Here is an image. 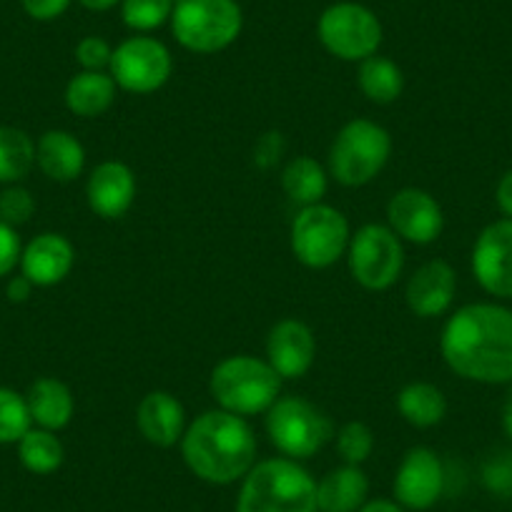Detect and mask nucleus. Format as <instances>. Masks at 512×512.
<instances>
[{
  "mask_svg": "<svg viewBox=\"0 0 512 512\" xmlns=\"http://www.w3.org/2000/svg\"><path fill=\"white\" fill-rule=\"evenodd\" d=\"M440 352L457 377L477 384H512V309L472 302L450 314Z\"/></svg>",
  "mask_w": 512,
  "mask_h": 512,
  "instance_id": "1",
  "label": "nucleus"
},
{
  "mask_svg": "<svg viewBox=\"0 0 512 512\" xmlns=\"http://www.w3.org/2000/svg\"><path fill=\"white\" fill-rule=\"evenodd\" d=\"M179 445L186 467L209 485H234L256 465V435L246 417L219 407L196 417Z\"/></svg>",
  "mask_w": 512,
  "mask_h": 512,
  "instance_id": "2",
  "label": "nucleus"
},
{
  "mask_svg": "<svg viewBox=\"0 0 512 512\" xmlns=\"http://www.w3.org/2000/svg\"><path fill=\"white\" fill-rule=\"evenodd\" d=\"M236 512H319L317 480L292 457L256 462L241 480Z\"/></svg>",
  "mask_w": 512,
  "mask_h": 512,
  "instance_id": "3",
  "label": "nucleus"
},
{
  "mask_svg": "<svg viewBox=\"0 0 512 512\" xmlns=\"http://www.w3.org/2000/svg\"><path fill=\"white\" fill-rule=\"evenodd\" d=\"M282 382L277 369L254 354H231L221 359L209 377V392L219 410L239 417L267 415L282 397Z\"/></svg>",
  "mask_w": 512,
  "mask_h": 512,
  "instance_id": "4",
  "label": "nucleus"
},
{
  "mask_svg": "<svg viewBox=\"0 0 512 512\" xmlns=\"http://www.w3.org/2000/svg\"><path fill=\"white\" fill-rule=\"evenodd\" d=\"M392 156V136L369 118H354L339 128L329 146L327 171L337 184L359 189L382 174Z\"/></svg>",
  "mask_w": 512,
  "mask_h": 512,
  "instance_id": "5",
  "label": "nucleus"
},
{
  "mask_svg": "<svg viewBox=\"0 0 512 512\" xmlns=\"http://www.w3.org/2000/svg\"><path fill=\"white\" fill-rule=\"evenodd\" d=\"M169 23L181 48L211 56L236 43L244 28V13L236 0H176Z\"/></svg>",
  "mask_w": 512,
  "mask_h": 512,
  "instance_id": "6",
  "label": "nucleus"
},
{
  "mask_svg": "<svg viewBox=\"0 0 512 512\" xmlns=\"http://www.w3.org/2000/svg\"><path fill=\"white\" fill-rule=\"evenodd\" d=\"M349 239H352V229H349L347 216L324 201L302 206L289 229L292 254L307 269L334 267L342 256H347Z\"/></svg>",
  "mask_w": 512,
  "mask_h": 512,
  "instance_id": "7",
  "label": "nucleus"
},
{
  "mask_svg": "<svg viewBox=\"0 0 512 512\" xmlns=\"http://www.w3.org/2000/svg\"><path fill=\"white\" fill-rule=\"evenodd\" d=\"M267 435L272 445L292 460H309L334 437L327 412L304 397H279L267 412Z\"/></svg>",
  "mask_w": 512,
  "mask_h": 512,
  "instance_id": "8",
  "label": "nucleus"
},
{
  "mask_svg": "<svg viewBox=\"0 0 512 512\" xmlns=\"http://www.w3.org/2000/svg\"><path fill=\"white\" fill-rule=\"evenodd\" d=\"M347 264L354 282L367 292H387L405 269V246L387 224H364L352 234Z\"/></svg>",
  "mask_w": 512,
  "mask_h": 512,
  "instance_id": "9",
  "label": "nucleus"
},
{
  "mask_svg": "<svg viewBox=\"0 0 512 512\" xmlns=\"http://www.w3.org/2000/svg\"><path fill=\"white\" fill-rule=\"evenodd\" d=\"M317 36L324 51L347 63H362L382 46V23L372 8L342 0L324 8L317 21Z\"/></svg>",
  "mask_w": 512,
  "mask_h": 512,
  "instance_id": "10",
  "label": "nucleus"
},
{
  "mask_svg": "<svg viewBox=\"0 0 512 512\" xmlns=\"http://www.w3.org/2000/svg\"><path fill=\"white\" fill-rule=\"evenodd\" d=\"M108 73L121 91L149 96L169 83L174 73V58L164 43L139 33L113 48Z\"/></svg>",
  "mask_w": 512,
  "mask_h": 512,
  "instance_id": "11",
  "label": "nucleus"
},
{
  "mask_svg": "<svg viewBox=\"0 0 512 512\" xmlns=\"http://www.w3.org/2000/svg\"><path fill=\"white\" fill-rule=\"evenodd\" d=\"M470 267L482 292L512 299V219L492 221L477 234Z\"/></svg>",
  "mask_w": 512,
  "mask_h": 512,
  "instance_id": "12",
  "label": "nucleus"
},
{
  "mask_svg": "<svg viewBox=\"0 0 512 512\" xmlns=\"http://www.w3.org/2000/svg\"><path fill=\"white\" fill-rule=\"evenodd\" d=\"M447 487V472L442 460L430 447H412L402 457L400 467L395 472L392 492L395 500L405 510L425 512L440 502Z\"/></svg>",
  "mask_w": 512,
  "mask_h": 512,
  "instance_id": "13",
  "label": "nucleus"
},
{
  "mask_svg": "<svg viewBox=\"0 0 512 512\" xmlns=\"http://www.w3.org/2000/svg\"><path fill=\"white\" fill-rule=\"evenodd\" d=\"M387 226L410 244L427 246L440 239L445 229V214L442 206L430 191L407 186L392 194L387 201Z\"/></svg>",
  "mask_w": 512,
  "mask_h": 512,
  "instance_id": "14",
  "label": "nucleus"
},
{
  "mask_svg": "<svg viewBox=\"0 0 512 512\" xmlns=\"http://www.w3.org/2000/svg\"><path fill=\"white\" fill-rule=\"evenodd\" d=\"M317 359V339L312 327L302 319H282L269 329L267 362L282 379H299L312 369Z\"/></svg>",
  "mask_w": 512,
  "mask_h": 512,
  "instance_id": "15",
  "label": "nucleus"
},
{
  "mask_svg": "<svg viewBox=\"0 0 512 512\" xmlns=\"http://www.w3.org/2000/svg\"><path fill=\"white\" fill-rule=\"evenodd\" d=\"M88 209L106 221L128 214L136 201V174L123 161H101L86 181Z\"/></svg>",
  "mask_w": 512,
  "mask_h": 512,
  "instance_id": "16",
  "label": "nucleus"
},
{
  "mask_svg": "<svg viewBox=\"0 0 512 512\" xmlns=\"http://www.w3.org/2000/svg\"><path fill=\"white\" fill-rule=\"evenodd\" d=\"M455 294L457 274L445 259H430L417 267L405 287L407 307L420 319H435L450 312Z\"/></svg>",
  "mask_w": 512,
  "mask_h": 512,
  "instance_id": "17",
  "label": "nucleus"
},
{
  "mask_svg": "<svg viewBox=\"0 0 512 512\" xmlns=\"http://www.w3.org/2000/svg\"><path fill=\"white\" fill-rule=\"evenodd\" d=\"M76 264V249L71 241L56 231H43L33 236L21 254V274L33 282V287H56L71 274Z\"/></svg>",
  "mask_w": 512,
  "mask_h": 512,
  "instance_id": "18",
  "label": "nucleus"
},
{
  "mask_svg": "<svg viewBox=\"0 0 512 512\" xmlns=\"http://www.w3.org/2000/svg\"><path fill=\"white\" fill-rule=\"evenodd\" d=\"M136 427L149 445L169 450L179 445L189 425L179 397L166 390H154L141 397L136 407Z\"/></svg>",
  "mask_w": 512,
  "mask_h": 512,
  "instance_id": "19",
  "label": "nucleus"
},
{
  "mask_svg": "<svg viewBox=\"0 0 512 512\" xmlns=\"http://www.w3.org/2000/svg\"><path fill=\"white\" fill-rule=\"evenodd\" d=\"M36 166L56 184H71L86 169V149L63 128H51L36 141Z\"/></svg>",
  "mask_w": 512,
  "mask_h": 512,
  "instance_id": "20",
  "label": "nucleus"
},
{
  "mask_svg": "<svg viewBox=\"0 0 512 512\" xmlns=\"http://www.w3.org/2000/svg\"><path fill=\"white\" fill-rule=\"evenodd\" d=\"M28 412H31L33 425L41 430L58 432L71 425L73 412H76V400L66 382L56 377H41L31 384L26 395Z\"/></svg>",
  "mask_w": 512,
  "mask_h": 512,
  "instance_id": "21",
  "label": "nucleus"
},
{
  "mask_svg": "<svg viewBox=\"0 0 512 512\" xmlns=\"http://www.w3.org/2000/svg\"><path fill=\"white\" fill-rule=\"evenodd\" d=\"M369 480L359 465H342L329 470L317 482L319 512H357L367 502Z\"/></svg>",
  "mask_w": 512,
  "mask_h": 512,
  "instance_id": "22",
  "label": "nucleus"
},
{
  "mask_svg": "<svg viewBox=\"0 0 512 512\" xmlns=\"http://www.w3.org/2000/svg\"><path fill=\"white\" fill-rule=\"evenodd\" d=\"M118 86L108 71H81L68 81L66 106L81 118H98L113 106Z\"/></svg>",
  "mask_w": 512,
  "mask_h": 512,
  "instance_id": "23",
  "label": "nucleus"
},
{
  "mask_svg": "<svg viewBox=\"0 0 512 512\" xmlns=\"http://www.w3.org/2000/svg\"><path fill=\"white\" fill-rule=\"evenodd\" d=\"M397 410L407 425L417 430L437 427L447 415L445 392L432 382H410L397 395Z\"/></svg>",
  "mask_w": 512,
  "mask_h": 512,
  "instance_id": "24",
  "label": "nucleus"
},
{
  "mask_svg": "<svg viewBox=\"0 0 512 512\" xmlns=\"http://www.w3.org/2000/svg\"><path fill=\"white\" fill-rule=\"evenodd\" d=\"M282 189L292 204L302 206L319 204L327 196L329 171L312 156H297L282 171Z\"/></svg>",
  "mask_w": 512,
  "mask_h": 512,
  "instance_id": "25",
  "label": "nucleus"
},
{
  "mask_svg": "<svg viewBox=\"0 0 512 512\" xmlns=\"http://www.w3.org/2000/svg\"><path fill=\"white\" fill-rule=\"evenodd\" d=\"M359 91L364 93V98L377 106H387V103H395L397 98L405 91V76H402V68L397 66L392 58L384 56H369L367 61L359 63L357 73Z\"/></svg>",
  "mask_w": 512,
  "mask_h": 512,
  "instance_id": "26",
  "label": "nucleus"
},
{
  "mask_svg": "<svg viewBox=\"0 0 512 512\" xmlns=\"http://www.w3.org/2000/svg\"><path fill=\"white\" fill-rule=\"evenodd\" d=\"M36 166V141L16 126H0V184H21Z\"/></svg>",
  "mask_w": 512,
  "mask_h": 512,
  "instance_id": "27",
  "label": "nucleus"
},
{
  "mask_svg": "<svg viewBox=\"0 0 512 512\" xmlns=\"http://www.w3.org/2000/svg\"><path fill=\"white\" fill-rule=\"evenodd\" d=\"M18 460L33 475H53L56 470H61L66 450L56 432L31 427L18 442Z\"/></svg>",
  "mask_w": 512,
  "mask_h": 512,
  "instance_id": "28",
  "label": "nucleus"
},
{
  "mask_svg": "<svg viewBox=\"0 0 512 512\" xmlns=\"http://www.w3.org/2000/svg\"><path fill=\"white\" fill-rule=\"evenodd\" d=\"M176 0H121V18L134 33H151L171 21Z\"/></svg>",
  "mask_w": 512,
  "mask_h": 512,
  "instance_id": "29",
  "label": "nucleus"
},
{
  "mask_svg": "<svg viewBox=\"0 0 512 512\" xmlns=\"http://www.w3.org/2000/svg\"><path fill=\"white\" fill-rule=\"evenodd\" d=\"M31 427L26 397L11 387H0V445H18Z\"/></svg>",
  "mask_w": 512,
  "mask_h": 512,
  "instance_id": "30",
  "label": "nucleus"
},
{
  "mask_svg": "<svg viewBox=\"0 0 512 512\" xmlns=\"http://www.w3.org/2000/svg\"><path fill=\"white\" fill-rule=\"evenodd\" d=\"M337 452L344 465L362 467L374 452V432L369 430V425L359 420L347 422L337 432Z\"/></svg>",
  "mask_w": 512,
  "mask_h": 512,
  "instance_id": "31",
  "label": "nucleus"
},
{
  "mask_svg": "<svg viewBox=\"0 0 512 512\" xmlns=\"http://www.w3.org/2000/svg\"><path fill=\"white\" fill-rule=\"evenodd\" d=\"M33 214H36V199H33L31 191L18 184H11L8 189L0 191V221L18 229V226L28 224Z\"/></svg>",
  "mask_w": 512,
  "mask_h": 512,
  "instance_id": "32",
  "label": "nucleus"
},
{
  "mask_svg": "<svg viewBox=\"0 0 512 512\" xmlns=\"http://www.w3.org/2000/svg\"><path fill=\"white\" fill-rule=\"evenodd\" d=\"M482 485L497 497H512V452L500 450L482 465Z\"/></svg>",
  "mask_w": 512,
  "mask_h": 512,
  "instance_id": "33",
  "label": "nucleus"
},
{
  "mask_svg": "<svg viewBox=\"0 0 512 512\" xmlns=\"http://www.w3.org/2000/svg\"><path fill=\"white\" fill-rule=\"evenodd\" d=\"M113 58V48L106 38L86 36L76 46V61L81 71H108Z\"/></svg>",
  "mask_w": 512,
  "mask_h": 512,
  "instance_id": "34",
  "label": "nucleus"
},
{
  "mask_svg": "<svg viewBox=\"0 0 512 512\" xmlns=\"http://www.w3.org/2000/svg\"><path fill=\"white\" fill-rule=\"evenodd\" d=\"M287 154V139L279 131H267L256 139L254 144V164L256 169L272 171Z\"/></svg>",
  "mask_w": 512,
  "mask_h": 512,
  "instance_id": "35",
  "label": "nucleus"
},
{
  "mask_svg": "<svg viewBox=\"0 0 512 512\" xmlns=\"http://www.w3.org/2000/svg\"><path fill=\"white\" fill-rule=\"evenodd\" d=\"M21 254L23 244L18 231L8 226L6 221H0V279L8 277L21 264Z\"/></svg>",
  "mask_w": 512,
  "mask_h": 512,
  "instance_id": "36",
  "label": "nucleus"
},
{
  "mask_svg": "<svg viewBox=\"0 0 512 512\" xmlns=\"http://www.w3.org/2000/svg\"><path fill=\"white\" fill-rule=\"evenodd\" d=\"M21 6L33 21L48 23L61 18L68 11V6H71V0H21Z\"/></svg>",
  "mask_w": 512,
  "mask_h": 512,
  "instance_id": "37",
  "label": "nucleus"
},
{
  "mask_svg": "<svg viewBox=\"0 0 512 512\" xmlns=\"http://www.w3.org/2000/svg\"><path fill=\"white\" fill-rule=\"evenodd\" d=\"M495 201L497 209L502 211V219H512V169L505 171L500 176V181H497Z\"/></svg>",
  "mask_w": 512,
  "mask_h": 512,
  "instance_id": "38",
  "label": "nucleus"
},
{
  "mask_svg": "<svg viewBox=\"0 0 512 512\" xmlns=\"http://www.w3.org/2000/svg\"><path fill=\"white\" fill-rule=\"evenodd\" d=\"M6 294H8V299H11L13 304L28 302V299H31V294H33V282L28 277H23V274H18V277H11V279H8Z\"/></svg>",
  "mask_w": 512,
  "mask_h": 512,
  "instance_id": "39",
  "label": "nucleus"
},
{
  "mask_svg": "<svg viewBox=\"0 0 512 512\" xmlns=\"http://www.w3.org/2000/svg\"><path fill=\"white\" fill-rule=\"evenodd\" d=\"M357 512H407L397 500H387V497H377V500H367Z\"/></svg>",
  "mask_w": 512,
  "mask_h": 512,
  "instance_id": "40",
  "label": "nucleus"
},
{
  "mask_svg": "<svg viewBox=\"0 0 512 512\" xmlns=\"http://www.w3.org/2000/svg\"><path fill=\"white\" fill-rule=\"evenodd\" d=\"M86 11L93 13H103V11H111V8L121 6V0H78Z\"/></svg>",
  "mask_w": 512,
  "mask_h": 512,
  "instance_id": "41",
  "label": "nucleus"
},
{
  "mask_svg": "<svg viewBox=\"0 0 512 512\" xmlns=\"http://www.w3.org/2000/svg\"><path fill=\"white\" fill-rule=\"evenodd\" d=\"M502 430H505V435L512 440V390L510 395H507L505 407H502Z\"/></svg>",
  "mask_w": 512,
  "mask_h": 512,
  "instance_id": "42",
  "label": "nucleus"
}]
</instances>
